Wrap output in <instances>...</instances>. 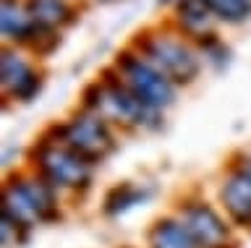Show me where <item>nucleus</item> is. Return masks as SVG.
<instances>
[{"mask_svg":"<svg viewBox=\"0 0 251 248\" xmlns=\"http://www.w3.org/2000/svg\"><path fill=\"white\" fill-rule=\"evenodd\" d=\"M26 167L45 178L60 196H86L94 185V167L89 159L60 141L37 136L26 149Z\"/></svg>","mask_w":251,"mask_h":248,"instance_id":"obj_4","label":"nucleus"},{"mask_svg":"<svg viewBox=\"0 0 251 248\" xmlns=\"http://www.w3.org/2000/svg\"><path fill=\"white\" fill-rule=\"evenodd\" d=\"M165 21L178 34H183L194 47L201 40H207V37L220 32V24L215 21V16H212V11L207 8L204 0H180V3H176L170 8V16Z\"/></svg>","mask_w":251,"mask_h":248,"instance_id":"obj_10","label":"nucleus"},{"mask_svg":"<svg viewBox=\"0 0 251 248\" xmlns=\"http://www.w3.org/2000/svg\"><path fill=\"white\" fill-rule=\"evenodd\" d=\"M128 45L139 55H144L157 71H162L178 89H188L201 79V52L183 34H178L168 21L136 29Z\"/></svg>","mask_w":251,"mask_h":248,"instance_id":"obj_2","label":"nucleus"},{"mask_svg":"<svg viewBox=\"0 0 251 248\" xmlns=\"http://www.w3.org/2000/svg\"><path fill=\"white\" fill-rule=\"evenodd\" d=\"M220 26H243L251 21V0H204Z\"/></svg>","mask_w":251,"mask_h":248,"instance_id":"obj_15","label":"nucleus"},{"mask_svg":"<svg viewBox=\"0 0 251 248\" xmlns=\"http://www.w3.org/2000/svg\"><path fill=\"white\" fill-rule=\"evenodd\" d=\"M37 24L29 16L26 0H0V34H3V45H13V47H26L31 37L37 34Z\"/></svg>","mask_w":251,"mask_h":248,"instance_id":"obj_12","label":"nucleus"},{"mask_svg":"<svg viewBox=\"0 0 251 248\" xmlns=\"http://www.w3.org/2000/svg\"><path fill=\"white\" fill-rule=\"evenodd\" d=\"M121 248H133V246H121Z\"/></svg>","mask_w":251,"mask_h":248,"instance_id":"obj_21","label":"nucleus"},{"mask_svg":"<svg viewBox=\"0 0 251 248\" xmlns=\"http://www.w3.org/2000/svg\"><path fill=\"white\" fill-rule=\"evenodd\" d=\"M39 136L66 144L68 149H74L84 159H89L94 167L107 162L121 146V134L105 118H100L97 113H89L78 105L66 118L47 123Z\"/></svg>","mask_w":251,"mask_h":248,"instance_id":"obj_5","label":"nucleus"},{"mask_svg":"<svg viewBox=\"0 0 251 248\" xmlns=\"http://www.w3.org/2000/svg\"><path fill=\"white\" fill-rule=\"evenodd\" d=\"M0 240H3V248H19L29 240L31 232H26L24 227H19L13 220H8L5 214H0Z\"/></svg>","mask_w":251,"mask_h":248,"instance_id":"obj_17","label":"nucleus"},{"mask_svg":"<svg viewBox=\"0 0 251 248\" xmlns=\"http://www.w3.org/2000/svg\"><path fill=\"white\" fill-rule=\"evenodd\" d=\"M196 50L201 52L204 66H212L215 71H225V68L230 66V60H233L230 45L223 40V34H220V32L207 37V40H201L199 45H196Z\"/></svg>","mask_w":251,"mask_h":248,"instance_id":"obj_16","label":"nucleus"},{"mask_svg":"<svg viewBox=\"0 0 251 248\" xmlns=\"http://www.w3.org/2000/svg\"><path fill=\"white\" fill-rule=\"evenodd\" d=\"M100 3H113V0H100Z\"/></svg>","mask_w":251,"mask_h":248,"instance_id":"obj_20","label":"nucleus"},{"mask_svg":"<svg viewBox=\"0 0 251 248\" xmlns=\"http://www.w3.org/2000/svg\"><path fill=\"white\" fill-rule=\"evenodd\" d=\"M78 107L97 113L118 134H152L165 126V115L133 97L110 66H105L97 79H92L81 89Z\"/></svg>","mask_w":251,"mask_h":248,"instance_id":"obj_1","label":"nucleus"},{"mask_svg":"<svg viewBox=\"0 0 251 248\" xmlns=\"http://www.w3.org/2000/svg\"><path fill=\"white\" fill-rule=\"evenodd\" d=\"M63 196L52 188L45 178L24 165L5 175L3 199H0V214L13 220L19 227L31 232L42 225H55L66 217Z\"/></svg>","mask_w":251,"mask_h":248,"instance_id":"obj_3","label":"nucleus"},{"mask_svg":"<svg viewBox=\"0 0 251 248\" xmlns=\"http://www.w3.org/2000/svg\"><path fill=\"white\" fill-rule=\"evenodd\" d=\"M152 196H154V188L149 183L121 180V183L110 185L105 191V196H102V214H105L107 220H118V217L144 206Z\"/></svg>","mask_w":251,"mask_h":248,"instance_id":"obj_13","label":"nucleus"},{"mask_svg":"<svg viewBox=\"0 0 251 248\" xmlns=\"http://www.w3.org/2000/svg\"><path fill=\"white\" fill-rule=\"evenodd\" d=\"M215 201L238 232H251V183L241 173L225 167L217 180Z\"/></svg>","mask_w":251,"mask_h":248,"instance_id":"obj_9","label":"nucleus"},{"mask_svg":"<svg viewBox=\"0 0 251 248\" xmlns=\"http://www.w3.org/2000/svg\"><path fill=\"white\" fill-rule=\"evenodd\" d=\"M29 16L37 26L50 32H66L81 19V3L78 0H26Z\"/></svg>","mask_w":251,"mask_h":248,"instance_id":"obj_11","label":"nucleus"},{"mask_svg":"<svg viewBox=\"0 0 251 248\" xmlns=\"http://www.w3.org/2000/svg\"><path fill=\"white\" fill-rule=\"evenodd\" d=\"M173 214L186 225V230L201 248H241L238 230L223 214L217 201L201 196V193H180L173 204Z\"/></svg>","mask_w":251,"mask_h":248,"instance_id":"obj_7","label":"nucleus"},{"mask_svg":"<svg viewBox=\"0 0 251 248\" xmlns=\"http://www.w3.org/2000/svg\"><path fill=\"white\" fill-rule=\"evenodd\" d=\"M225 167H230V170H235V173H241V175L251 183V149H238V152H233Z\"/></svg>","mask_w":251,"mask_h":248,"instance_id":"obj_18","label":"nucleus"},{"mask_svg":"<svg viewBox=\"0 0 251 248\" xmlns=\"http://www.w3.org/2000/svg\"><path fill=\"white\" fill-rule=\"evenodd\" d=\"M176 3H180V0H157V5H160V8H173Z\"/></svg>","mask_w":251,"mask_h":248,"instance_id":"obj_19","label":"nucleus"},{"mask_svg":"<svg viewBox=\"0 0 251 248\" xmlns=\"http://www.w3.org/2000/svg\"><path fill=\"white\" fill-rule=\"evenodd\" d=\"M147 248H201L173 212L160 214L147 227Z\"/></svg>","mask_w":251,"mask_h":248,"instance_id":"obj_14","label":"nucleus"},{"mask_svg":"<svg viewBox=\"0 0 251 248\" xmlns=\"http://www.w3.org/2000/svg\"><path fill=\"white\" fill-rule=\"evenodd\" d=\"M110 68L118 73V79L123 81V87L131 91L133 97H139L147 107H152L157 113H168L178 99V87L173 84L162 71L149 63L144 55H139L131 45H123L121 50L110 60Z\"/></svg>","mask_w":251,"mask_h":248,"instance_id":"obj_6","label":"nucleus"},{"mask_svg":"<svg viewBox=\"0 0 251 248\" xmlns=\"http://www.w3.org/2000/svg\"><path fill=\"white\" fill-rule=\"evenodd\" d=\"M47 71L37 58H31L26 50L3 45L0 52V97L3 107L8 105H26L39 97L45 89Z\"/></svg>","mask_w":251,"mask_h":248,"instance_id":"obj_8","label":"nucleus"}]
</instances>
